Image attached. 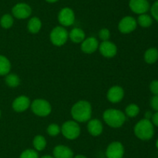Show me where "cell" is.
<instances>
[{"label": "cell", "instance_id": "cell-1", "mask_svg": "<svg viewBox=\"0 0 158 158\" xmlns=\"http://www.w3.org/2000/svg\"><path fill=\"white\" fill-rule=\"evenodd\" d=\"M71 116L77 122H88L92 116L91 104L85 100L76 102L71 108Z\"/></svg>", "mask_w": 158, "mask_h": 158}, {"label": "cell", "instance_id": "cell-2", "mask_svg": "<svg viewBox=\"0 0 158 158\" xmlns=\"http://www.w3.org/2000/svg\"><path fill=\"white\" fill-rule=\"evenodd\" d=\"M104 122L112 128H120L126 121V116L122 111L116 108H108L103 114Z\"/></svg>", "mask_w": 158, "mask_h": 158}, {"label": "cell", "instance_id": "cell-3", "mask_svg": "<svg viewBox=\"0 0 158 158\" xmlns=\"http://www.w3.org/2000/svg\"><path fill=\"white\" fill-rule=\"evenodd\" d=\"M136 136L141 140H149L154 136V129L152 122L143 119L139 121L134 126Z\"/></svg>", "mask_w": 158, "mask_h": 158}, {"label": "cell", "instance_id": "cell-4", "mask_svg": "<svg viewBox=\"0 0 158 158\" xmlns=\"http://www.w3.org/2000/svg\"><path fill=\"white\" fill-rule=\"evenodd\" d=\"M80 126L77 122L69 120L65 122L61 127V133L65 138L68 139H76L80 135Z\"/></svg>", "mask_w": 158, "mask_h": 158}, {"label": "cell", "instance_id": "cell-5", "mask_svg": "<svg viewBox=\"0 0 158 158\" xmlns=\"http://www.w3.org/2000/svg\"><path fill=\"white\" fill-rule=\"evenodd\" d=\"M30 106L32 112L40 117H46L49 116L52 111L50 103L45 99H35L31 103Z\"/></svg>", "mask_w": 158, "mask_h": 158}, {"label": "cell", "instance_id": "cell-6", "mask_svg": "<svg viewBox=\"0 0 158 158\" xmlns=\"http://www.w3.org/2000/svg\"><path fill=\"white\" fill-rule=\"evenodd\" d=\"M49 37L52 44L56 46H61L67 41L69 33L63 26H56L52 29Z\"/></svg>", "mask_w": 158, "mask_h": 158}, {"label": "cell", "instance_id": "cell-7", "mask_svg": "<svg viewBox=\"0 0 158 158\" xmlns=\"http://www.w3.org/2000/svg\"><path fill=\"white\" fill-rule=\"evenodd\" d=\"M12 13L14 17L19 20H25L30 16L32 9L28 4L24 2L17 3L12 7Z\"/></svg>", "mask_w": 158, "mask_h": 158}, {"label": "cell", "instance_id": "cell-8", "mask_svg": "<svg viewBox=\"0 0 158 158\" xmlns=\"http://www.w3.org/2000/svg\"><path fill=\"white\" fill-rule=\"evenodd\" d=\"M59 23L63 26H70L75 22V13L69 7H65L60 11L58 14Z\"/></svg>", "mask_w": 158, "mask_h": 158}, {"label": "cell", "instance_id": "cell-9", "mask_svg": "<svg viewBox=\"0 0 158 158\" xmlns=\"http://www.w3.org/2000/svg\"><path fill=\"white\" fill-rule=\"evenodd\" d=\"M124 155V147L119 141H114L108 145L106 150V158H123Z\"/></svg>", "mask_w": 158, "mask_h": 158}, {"label": "cell", "instance_id": "cell-10", "mask_svg": "<svg viewBox=\"0 0 158 158\" xmlns=\"http://www.w3.org/2000/svg\"><path fill=\"white\" fill-rule=\"evenodd\" d=\"M137 22L134 17L130 16H124L120 22L118 24V29L122 33H130L133 32L137 28Z\"/></svg>", "mask_w": 158, "mask_h": 158}, {"label": "cell", "instance_id": "cell-11", "mask_svg": "<svg viewBox=\"0 0 158 158\" xmlns=\"http://www.w3.org/2000/svg\"><path fill=\"white\" fill-rule=\"evenodd\" d=\"M31 105L30 99L26 95L18 96L14 99L12 102V106L15 112H23L27 110Z\"/></svg>", "mask_w": 158, "mask_h": 158}, {"label": "cell", "instance_id": "cell-12", "mask_svg": "<svg viewBox=\"0 0 158 158\" xmlns=\"http://www.w3.org/2000/svg\"><path fill=\"white\" fill-rule=\"evenodd\" d=\"M99 50L100 54L105 57L111 58L116 56L117 53V47L116 44H114L113 42L109 41H103L99 46Z\"/></svg>", "mask_w": 158, "mask_h": 158}, {"label": "cell", "instance_id": "cell-13", "mask_svg": "<svg viewBox=\"0 0 158 158\" xmlns=\"http://www.w3.org/2000/svg\"><path fill=\"white\" fill-rule=\"evenodd\" d=\"M130 9L137 14H144L149 10L150 4L148 0H130Z\"/></svg>", "mask_w": 158, "mask_h": 158}, {"label": "cell", "instance_id": "cell-14", "mask_svg": "<svg viewBox=\"0 0 158 158\" xmlns=\"http://www.w3.org/2000/svg\"><path fill=\"white\" fill-rule=\"evenodd\" d=\"M124 96V91L123 88L118 85H114L111 87L107 91L106 98L108 101H110L112 103H118L122 99H123Z\"/></svg>", "mask_w": 158, "mask_h": 158}, {"label": "cell", "instance_id": "cell-15", "mask_svg": "<svg viewBox=\"0 0 158 158\" xmlns=\"http://www.w3.org/2000/svg\"><path fill=\"white\" fill-rule=\"evenodd\" d=\"M99 47V42L94 37L85 39L81 43V50L85 54H90L95 52Z\"/></svg>", "mask_w": 158, "mask_h": 158}, {"label": "cell", "instance_id": "cell-16", "mask_svg": "<svg viewBox=\"0 0 158 158\" xmlns=\"http://www.w3.org/2000/svg\"><path fill=\"white\" fill-rule=\"evenodd\" d=\"M54 158H73V152L67 146L58 145L52 151Z\"/></svg>", "mask_w": 158, "mask_h": 158}, {"label": "cell", "instance_id": "cell-17", "mask_svg": "<svg viewBox=\"0 0 158 158\" xmlns=\"http://www.w3.org/2000/svg\"><path fill=\"white\" fill-rule=\"evenodd\" d=\"M87 129L89 134L93 136H98L103 133V124L97 119H89L88 121Z\"/></svg>", "mask_w": 158, "mask_h": 158}, {"label": "cell", "instance_id": "cell-18", "mask_svg": "<svg viewBox=\"0 0 158 158\" xmlns=\"http://www.w3.org/2000/svg\"><path fill=\"white\" fill-rule=\"evenodd\" d=\"M85 37H86V34L84 31L80 28L77 27L73 28L69 33V37L75 43H82L85 40Z\"/></svg>", "mask_w": 158, "mask_h": 158}, {"label": "cell", "instance_id": "cell-19", "mask_svg": "<svg viewBox=\"0 0 158 158\" xmlns=\"http://www.w3.org/2000/svg\"><path fill=\"white\" fill-rule=\"evenodd\" d=\"M42 27V22L38 17H32L29 20L27 24V29L31 33H37L40 32Z\"/></svg>", "mask_w": 158, "mask_h": 158}, {"label": "cell", "instance_id": "cell-20", "mask_svg": "<svg viewBox=\"0 0 158 158\" xmlns=\"http://www.w3.org/2000/svg\"><path fill=\"white\" fill-rule=\"evenodd\" d=\"M11 70V63L9 59L3 55H0V76L9 74Z\"/></svg>", "mask_w": 158, "mask_h": 158}, {"label": "cell", "instance_id": "cell-21", "mask_svg": "<svg viewBox=\"0 0 158 158\" xmlns=\"http://www.w3.org/2000/svg\"><path fill=\"white\" fill-rule=\"evenodd\" d=\"M33 147L36 151H42L46 147V139L42 135H37L34 137L32 141Z\"/></svg>", "mask_w": 158, "mask_h": 158}, {"label": "cell", "instance_id": "cell-22", "mask_svg": "<svg viewBox=\"0 0 158 158\" xmlns=\"http://www.w3.org/2000/svg\"><path fill=\"white\" fill-rule=\"evenodd\" d=\"M158 60V50L156 48H150L145 52L144 60L148 64H154Z\"/></svg>", "mask_w": 158, "mask_h": 158}, {"label": "cell", "instance_id": "cell-23", "mask_svg": "<svg viewBox=\"0 0 158 158\" xmlns=\"http://www.w3.org/2000/svg\"><path fill=\"white\" fill-rule=\"evenodd\" d=\"M6 84L10 88H16L19 85L20 79L18 75L15 74H8L5 79Z\"/></svg>", "mask_w": 158, "mask_h": 158}, {"label": "cell", "instance_id": "cell-24", "mask_svg": "<svg viewBox=\"0 0 158 158\" xmlns=\"http://www.w3.org/2000/svg\"><path fill=\"white\" fill-rule=\"evenodd\" d=\"M13 23V17L10 14H5L0 19V25L4 29H9L10 27H12Z\"/></svg>", "mask_w": 158, "mask_h": 158}, {"label": "cell", "instance_id": "cell-25", "mask_svg": "<svg viewBox=\"0 0 158 158\" xmlns=\"http://www.w3.org/2000/svg\"><path fill=\"white\" fill-rule=\"evenodd\" d=\"M137 23L142 27H149L152 25L153 23V20L149 15L144 13L141 14V15H139L138 20H137Z\"/></svg>", "mask_w": 158, "mask_h": 158}, {"label": "cell", "instance_id": "cell-26", "mask_svg": "<svg viewBox=\"0 0 158 158\" xmlns=\"http://www.w3.org/2000/svg\"><path fill=\"white\" fill-rule=\"evenodd\" d=\"M139 112H140V108H139L138 105L134 103H131L130 105H128L126 107V109H125L126 115L128 117L131 118L136 117L139 114Z\"/></svg>", "mask_w": 158, "mask_h": 158}, {"label": "cell", "instance_id": "cell-27", "mask_svg": "<svg viewBox=\"0 0 158 158\" xmlns=\"http://www.w3.org/2000/svg\"><path fill=\"white\" fill-rule=\"evenodd\" d=\"M46 132L50 136H56L61 132V128L57 124L52 123L47 127Z\"/></svg>", "mask_w": 158, "mask_h": 158}, {"label": "cell", "instance_id": "cell-28", "mask_svg": "<svg viewBox=\"0 0 158 158\" xmlns=\"http://www.w3.org/2000/svg\"><path fill=\"white\" fill-rule=\"evenodd\" d=\"M19 158H39V154L35 150L27 149V150L22 152Z\"/></svg>", "mask_w": 158, "mask_h": 158}, {"label": "cell", "instance_id": "cell-29", "mask_svg": "<svg viewBox=\"0 0 158 158\" xmlns=\"http://www.w3.org/2000/svg\"><path fill=\"white\" fill-rule=\"evenodd\" d=\"M99 37L102 40V41H107L110 37V32L107 28H103L99 32Z\"/></svg>", "mask_w": 158, "mask_h": 158}, {"label": "cell", "instance_id": "cell-30", "mask_svg": "<svg viewBox=\"0 0 158 158\" xmlns=\"http://www.w3.org/2000/svg\"><path fill=\"white\" fill-rule=\"evenodd\" d=\"M151 12L153 17L158 22V0H157V1L153 4V6H151Z\"/></svg>", "mask_w": 158, "mask_h": 158}, {"label": "cell", "instance_id": "cell-31", "mask_svg": "<svg viewBox=\"0 0 158 158\" xmlns=\"http://www.w3.org/2000/svg\"><path fill=\"white\" fill-rule=\"evenodd\" d=\"M150 89L154 95H158V81L154 80L150 85Z\"/></svg>", "mask_w": 158, "mask_h": 158}, {"label": "cell", "instance_id": "cell-32", "mask_svg": "<svg viewBox=\"0 0 158 158\" xmlns=\"http://www.w3.org/2000/svg\"><path fill=\"white\" fill-rule=\"evenodd\" d=\"M151 105L153 109L158 112V95H154L151 99Z\"/></svg>", "mask_w": 158, "mask_h": 158}, {"label": "cell", "instance_id": "cell-33", "mask_svg": "<svg viewBox=\"0 0 158 158\" xmlns=\"http://www.w3.org/2000/svg\"><path fill=\"white\" fill-rule=\"evenodd\" d=\"M151 119H152V123L158 126V112L153 115Z\"/></svg>", "mask_w": 158, "mask_h": 158}, {"label": "cell", "instance_id": "cell-34", "mask_svg": "<svg viewBox=\"0 0 158 158\" xmlns=\"http://www.w3.org/2000/svg\"><path fill=\"white\" fill-rule=\"evenodd\" d=\"M152 116H153V115H152V113L151 112H147L146 114H145V116H146V118H145V119H149V120H150V119L152 117Z\"/></svg>", "mask_w": 158, "mask_h": 158}, {"label": "cell", "instance_id": "cell-35", "mask_svg": "<svg viewBox=\"0 0 158 158\" xmlns=\"http://www.w3.org/2000/svg\"><path fill=\"white\" fill-rule=\"evenodd\" d=\"M73 158H87L86 156H84V155H82V154H78L77 155V156H73Z\"/></svg>", "mask_w": 158, "mask_h": 158}, {"label": "cell", "instance_id": "cell-36", "mask_svg": "<svg viewBox=\"0 0 158 158\" xmlns=\"http://www.w3.org/2000/svg\"><path fill=\"white\" fill-rule=\"evenodd\" d=\"M40 158H54V157L53 156H50V155H44V156H43Z\"/></svg>", "mask_w": 158, "mask_h": 158}, {"label": "cell", "instance_id": "cell-37", "mask_svg": "<svg viewBox=\"0 0 158 158\" xmlns=\"http://www.w3.org/2000/svg\"><path fill=\"white\" fill-rule=\"evenodd\" d=\"M46 1L49 3H54V2H56L59 1V0H46Z\"/></svg>", "mask_w": 158, "mask_h": 158}, {"label": "cell", "instance_id": "cell-38", "mask_svg": "<svg viewBox=\"0 0 158 158\" xmlns=\"http://www.w3.org/2000/svg\"><path fill=\"white\" fill-rule=\"evenodd\" d=\"M156 147H157V148L158 149V139L157 140V142H156Z\"/></svg>", "mask_w": 158, "mask_h": 158}, {"label": "cell", "instance_id": "cell-39", "mask_svg": "<svg viewBox=\"0 0 158 158\" xmlns=\"http://www.w3.org/2000/svg\"><path fill=\"white\" fill-rule=\"evenodd\" d=\"M1 115H2V113H1V110H0V118H1Z\"/></svg>", "mask_w": 158, "mask_h": 158}]
</instances>
